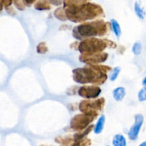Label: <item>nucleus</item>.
<instances>
[{
    "mask_svg": "<svg viewBox=\"0 0 146 146\" xmlns=\"http://www.w3.org/2000/svg\"><path fill=\"white\" fill-rule=\"evenodd\" d=\"M121 72V68L119 66L114 67L109 74V79L111 81H114L117 79Z\"/></svg>",
    "mask_w": 146,
    "mask_h": 146,
    "instance_id": "f8f14e48",
    "label": "nucleus"
},
{
    "mask_svg": "<svg viewBox=\"0 0 146 146\" xmlns=\"http://www.w3.org/2000/svg\"><path fill=\"white\" fill-rule=\"evenodd\" d=\"M125 96V89L122 86L115 88L113 91V97L116 101H121Z\"/></svg>",
    "mask_w": 146,
    "mask_h": 146,
    "instance_id": "423d86ee",
    "label": "nucleus"
},
{
    "mask_svg": "<svg viewBox=\"0 0 146 146\" xmlns=\"http://www.w3.org/2000/svg\"><path fill=\"white\" fill-rule=\"evenodd\" d=\"M91 122L90 119L86 116L81 115H77L71 120V128L76 131H79L85 128L88 123Z\"/></svg>",
    "mask_w": 146,
    "mask_h": 146,
    "instance_id": "20e7f679",
    "label": "nucleus"
},
{
    "mask_svg": "<svg viewBox=\"0 0 146 146\" xmlns=\"http://www.w3.org/2000/svg\"><path fill=\"white\" fill-rule=\"evenodd\" d=\"M106 123L105 115H101L97 121L95 127L94 128V131L96 134H100L103 131Z\"/></svg>",
    "mask_w": 146,
    "mask_h": 146,
    "instance_id": "0eeeda50",
    "label": "nucleus"
},
{
    "mask_svg": "<svg viewBox=\"0 0 146 146\" xmlns=\"http://www.w3.org/2000/svg\"><path fill=\"white\" fill-rule=\"evenodd\" d=\"M145 49H146V47H145Z\"/></svg>",
    "mask_w": 146,
    "mask_h": 146,
    "instance_id": "aec40b11",
    "label": "nucleus"
},
{
    "mask_svg": "<svg viewBox=\"0 0 146 146\" xmlns=\"http://www.w3.org/2000/svg\"><path fill=\"white\" fill-rule=\"evenodd\" d=\"M24 1H25L27 3H28V4H31V3L34 2L35 0H24Z\"/></svg>",
    "mask_w": 146,
    "mask_h": 146,
    "instance_id": "f3484780",
    "label": "nucleus"
},
{
    "mask_svg": "<svg viewBox=\"0 0 146 146\" xmlns=\"http://www.w3.org/2000/svg\"><path fill=\"white\" fill-rule=\"evenodd\" d=\"M138 99L140 102L146 101V87L141 88L138 94Z\"/></svg>",
    "mask_w": 146,
    "mask_h": 146,
    "instance_id": "ddd939ff",
    "label": "nucleus"
},
{
    "mask_svg": "<svg viewBox=\"0 0 146 146\" xmlns=\"http://www.w3.org/2000/svg\"><path fill=\"white\" fill-rule=\"evenodd\" d=\"M108 146H109V145H108Z\"/></svg>",
    "mask_w": 146,
    "mask_h": 146,
    "instance_id": "412c9836",
    "label": "nucleus"
},
{
    "mask_svg": "<svg viewBox=\"0 0 146 146\" xmlns=\"http://www.w3.org/2000/svg\"><path fill=\"white\" fill-rule=\"evenodd\" d=\"M143 50L142 44L140 41H136V42L134 43V44L133 45L132 47V52L134 55L138 56L141 54Z\"/></svg>",
    "mask_w": 146,
    "mask_h": 146,
    "instance_id": "9b49d317",
    "label": "nucleus"
},
{
    "mask_svg": "<svg viewBox=\"0 0 146 146\" xmlns=\"http://www.w3.org/2000/svg\"><path fill=\"white\" fill-rule=\"evenodd\" d=\"M35 8L38 10H44L47 9L49 8V7L48 6V3L46 1H40L36 3V4L35 5Z\"/></svg>",
    "mask_w": 146,
    "mask_h": 146,
    "instance_id": "2eb2a0df",
    "label": "nucleus"
},
{
    "mask_svg": "<svg viewBox=\"0 0 146 146\" xmlns=\"http://www.w3.org/2000/svg\"><path fill=\"white\" fill-rule=\"evenodd\" d=\"M72 146H80V144H78V143H76V144H74V145H72Z\"/></svg>",
    "mask_w": 146,
    "mask_h": 146,
    "instance_id": "6ab92c4d",
    "label": "nucleus"
},
{
    "mask_svg": "<svg viewBox=\"0 0 146 146\" xmlns=\"http://www.w3.org/2000/svg\"><path fill=\"white\" fill-rule=\"evenodd\" d=\"M134 11L137 17L141 19H144L145 16V12L143 9L141 7V3L139 1H135L134 4Z\"/></svg>",
    "mask_w": 146,
    "mask_h": 146,
    "instance_id": "9d476101",
    "label": "nucleus"
},
{
    "mask_svg": "<svg viewBox=\"0 0 146 146\" xmlns=\"http://www.w3.org/2000/svg\"><path fill=\"white\" fill-rule=\"evenodd\" d=\"M113 146H126V139L121 134H116L113 138Z\"/></svg>",
    "mask_w": 146,
    "mask_h": 146,
    "instance_id": "6e6552de",
    "label": "nucleus"
},
{
    "mask_svg": "<svg viewBox=\"0 0 146 146\" xmlns=\"http://www.w3.org/2000/svg\"><path fill=\"white\" fill-rule=\"evenodd\" d=\"M77 32L79 35L83 36H91L96 35L98 33V29L93 24H85L77 27Z\"/></svg>",
    "mask_w": 146,
    "mask_h": 146,
    "instance_id": "39448f33",
    "label": "nucleus"
},
{
    "mask_svg": "<svg viewBox=\"0 0 146 146\" xmlns=\"http://www.w3.org/2000/svg\"><path fill=\"white\" fill-rule=\"evenodd\" d=\"M92 128H93V126L91 125V127H88V128L86 130L85 132H83L82 133H81V134H76V135H74V140H75L76 141H80L81 139H82V138H84L85 135H86L87 134H88V133L91 131Z\"/></svg>",
    "mask_w": 146,
    "mask_h": 146,
    "instance_id": "4468645a",
    "label": "nucleus"
},
{
    "mask_svg": "<svg viewBox=\"0 0 146 146\" xmlns=\"http://www.w3.org/2000/svg\"><path fill=\"white\" fill-rule=\"evenodd\" d=\"M111 27H112L113 32L114 33L116 37L119 38L121 36V34H122V31H121V28L120 24L118 23V21H117L115 19H112L111 20Z\"/></svg>",
    "mask_w": 146,
    "mask_h": 146,
    "instance_id": "1a4fd4ad",
    "label": "nucleus"
},
{
    "mask_svg": "<svg viewBox=\"0 0 146 146\" xmlns=\"http://www.w3.org/2000/svg\"><path fill=\"white\" fill-rule=\"evenodd\" d=\"M134 118H135V121H134L133 125L130 128L129 132L128 133V138L131 141H135L138 138L141 127L144 122V117L141 113L136 114Z\"/></svg>",
    "mask_w": 146,
    "mask_h": 146,
    "instance_id": "f03ea898",
    "label": "nucleus"
},
{
    "mask_svg": "<svg viewBox=\"0 0 146 146\" xmlns=\"http://www.w3.org/2000/svg\"><path fill=\"white\" fill-rule=\"evenodd\" d=\"M139 146H146V141H145V142L142 143L141 144H140Z\"/></svg>",
    "mask_w": 146,
    "mask_h": 146,
    "instance_id": "a211bd4d",
    "label": "nucleus"
},
{
    "mask_svg": "<svg viewBox=\"0 0 146 146\" xmlns=\"http://www.w3.org/2000/svg\"><path fill=\"white\" fill-rule=\"evenodd\" d=\"M101 90L96 86H83L78 90V94L81 97L87 98H96L101 93Z\"/></svg>",
    "mask_w": 146,
    "mask_h": 146,
    "instance_id": "7ed1b4c3",
    "label": "nucleus"
},
{
    "mask_svg": "<svg viewBox=\"0 0 146 146\" xmlns=\"http://www.w3.org/2000/svg\"><path fill=\"white\" fill-rule=\"evenodd\" d=\"M105 44L102 41L98 39L86 40L80 44L79 49L81 52H94L96 51H102L105 48Z\"/></svg>",
    "mask_w": 146,
    "mask_h": 146,
    "instance_id": "f257e3e1",
    "label": "nucleus"
},
{
    "mask_svg": "<svg viewBox=\"0 0 146 146\" xmlns=\"http://www.w3.org/2000/svg\"><path fill=\"white\" fill-rule=\"evenodd\" d=\"M142 84H143V86H145L146 87V76L143 78V80Z\"/></svg>",
    "mask_w": 146,
    "mask_h": 146,
    "instance_id": "dca6fc26",
    "label": "nucleus"
}]
</instances>
